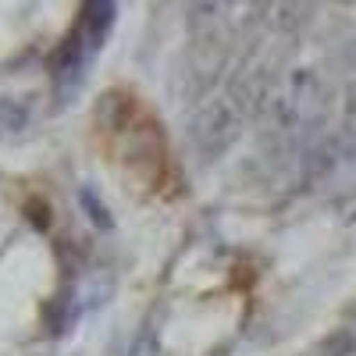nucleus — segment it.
<instances>
[{"label": "nucleus", "instance_id": "1", "mask_svg": "<svg viewBox=\"0 0 356 356\" xmlns=\"http://www.w3.org/2000/svg\"><path fill=\"white\" fill-rule=\"evenodd\" d=\"M193 146L200 157H221L239 136V107L232 104V97H221L214 104H207L193 118Z\"/></svg>", "mask_w": 356, "mask_h": 356}, {"label": "nucleus", "instance_id": "7", "mask_svg": "<svg viewBox=\"0 0 356 356\" xmlns=\"http://www.w3.org/2000/svg\"><path fill=\"white\" fill-rule=\"evenodd\" d=\"M22 211H25V221L33 225L36 232H50V225H54V214H50V203H47L43 196H29Z\"/></svg>", "mask_w": 356, "mask_h": 356}, {"label": "nucleus", "instance_id": "4", "mask_svg": "<svg viewBox=\"0 0 356 356\" xmlns=\"http://www.w3.org/2000/svg\"><path fill=\"white\" fill-rule=\"evenodd\" d=\"M40 317H43V328H47V335H65V328H68V321H72V310H68V300H61V296H54V300H47L43 303V310H40Z\"/></svg>", "mask_w": 356, "mask_h": 356}, {"label": "nucleus", "instance_id": "6", "mask_svg": "<svg viewBox=\"0 0 356 356\" xmlns=\"http://www.w3.org/2000/svg\"><path fill=\"white\" fill-rule=\"evenodd\" d=\"M321 356H356V335L349 328L328 332V339L321 342Z\"/></svg>", "mask_w": 356, "mask_h": 356}, {"label": "nucleus", "instance_id": "5", "mask_svg": "<svg viewBox=\"0 0 356 356\" xmlns=\"http://www.w3.org/2000/svg\"><path fill=\"white\" fill-rule=\"evenodd\" d=\"M79 203H82V211L89 214V221H93L97 228H114V218H111V211H107V203L93 193V189H89V186H82L79 189Z\"/></svg>", "mask_w": 356, "mask_h": 356}, {"label": "nucleus", "instance_id": "2", "mask_svg": "<svg viewBox=\"0 0 356 356\" xmlns=\"http://www.w3.org/2000/svg\"><path fill=\"white\" fill-rule=\"evenodd\" d=\"M136 118H139V104H136L132 93H122V89H111V93H104L100 104H97V122L111 132L132 129Z\"/></svg>", "mask_w": 356, "mask_h": 356}, {"label": "nucleus", "instance_id": "3", "mask_svg": "<svg viewBox=\"0 0 356 356\" xmlns=\"http://www.w3.org/2000/svg\"><path fill=\"white\" fill-rule=\"evenodd\" d=\"M114 18H118V8L111 4V0H104V4H86L82 15H79V29H82V36H86V47L89 54H97L107 40V33L114 29Z\"/></svg>", "mask_w": 356, "mask_h": 356}]
</instances>
